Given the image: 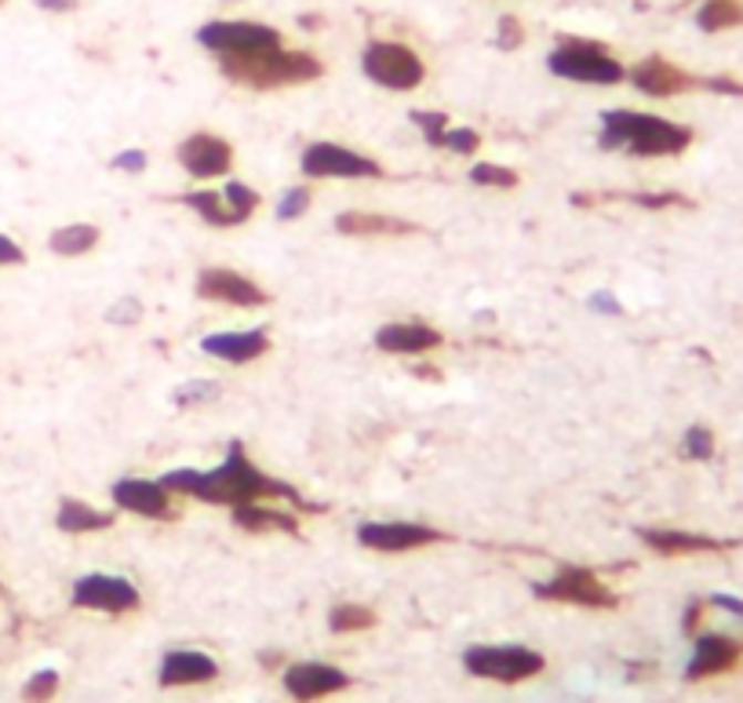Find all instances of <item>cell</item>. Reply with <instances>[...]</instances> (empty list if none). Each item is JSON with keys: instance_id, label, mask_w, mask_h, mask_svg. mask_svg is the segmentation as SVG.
<instances>
[{"instance_id": "obj_32", "label": "cell", "mask_w": 743, "mask_h": 703, "mask_svg": "<svg viewBox=\"0 0 743 703\" xmlns=\"http://www.w3.org/2000/svg\"><path fill=\"white\" fill-rule=\"evenodd\" d=\"M59 693V671H37L27 685H22V700L27 703H48Z\"/></svg>"}, {"instance_id": "obj_6", "label": "cell", "mask_w": 743, "mask_h": 703, "mask_svg": "<svg viewBox=\"0 0 743 703\" xmlns=\"http://www.w3.org/2000/svg\"><path fill=\"white\" fill-rule=\"evenodd\" d=\"M463 668L474 678H485V682L518 685V682H528V678L544 674L547 660L528 645H471L463 652Z\"/></svg>"}, {"instance_id": "obj_41", "label": "cell", "mask_w": 743, "mask_h": 703, "mask_svg": "<svg viewBox=\"0 0 743 703\" xmlns=\"http://www.w3.org/2000/svg\"><path fill=\"white\" fill-rule=\"evenodd\" d=\"M631 200H638V205H646V208H667V205H689L685 197H678V194H657V197H649V194H638V197H631Z\"/></svg>"}, {"instance_id": "obj_39", "label": "cell", "mask_w": 743, "mask_h": 703, "mask_svg": "<svg viewBox=\"0 0 743 703\" xmlns=\"http://www.w3.org/2000/svg\"><path fill=\"white\" fill-rule=\"evenodd\" d=\"M106 318H110L113 324H132V321L143 318V307H138L135 299H121V307H117V310H110Z\"/></svg>"}, {"instance_id": "obj_45", "label": "cell", "mask_w": 743, "mask_h": 703, "mask_svg": "<svg viewBox=\"0 0 743 703\" xmlns=\"http://www.w3.org/2000/svg\"><path fill=\"white\" fill-rule=\"evenodd\" d=\"M595 310H609V313H620V307H616V299L612 296H595Z\"/></svg>"}, {"instance_id": "obj_21", "label": "cell", "mask_w": 743, "mask_h": 703, "mask_svg": "<svg viewBox=\"0 0 743 703\" xmlns=\"http://www.w3.org/2000/svg\"><path fill=\"white\" fill-rule=\"evenodd\" d=\"M441 335L434 324H423V321H394V324H383L380 332H375V347L383 350V354H431V350L441 347Z\"/></svg>"}, {"instance_id": "obj_5", "label": "cell", "mask_w": 743, "mask_h": 703, "mask_svg": "<svg viewBox=\"0 0 743 703\" xmlns=\"http://www.w3.org/2000/svg\"><path fill=\"white\" fill-rule=\"evenodd\" d=\"M361 70L386 92H415L426 81L423 59L401 41H369L361 52Z\"/></svg>"}, {"instance_id": "obj_42", "label": "cell", "mask_w": 743, "mask_h": 703, "mask_svg": "<svg viewBox=\"0 0 743 703\" xmlns=\"http://www.w3.org/2000/svg\"><path fill=\"white\" fill-rule=\"evenodd\" d=\"M37 8H41V11H55V15H62V11H73V8H78V0H37Z\"/></svg>"}, {"instance_id": "obj_25", "label": "cell", "mask_w": 743, "mask_h": 703, "mask_svg": "<svg viewBox=\"0 0 743 703\" xmlns=\"http://www.w3.org/2000/svg\"><path fill=\"white\" fill-rule=\"evenodd\" d=\"M99 226H92V223H70V226H59V230L48 237V248H52L55 256H66V259H73V256H87L92 248L99 245Z\"/></svg>"}, {"instance_id": "obj_16", "label": "cell", "mask_w": 743, "mask_h": 703, "mask_svg": "<svg viewBox=\"0 0 743 703\" xmlns=\"http://www.w3.org/2000/svg\"><path fill=\"white\" fill-rule=\"evenodd\" d=\"M631 77V84L638 87V92H646L652 99H671V95H682V92H692L700 81L692 77V73H685L682 66H674V62H667L660 55H649L641 59L638 66L627 73Z\"/></svg>"}, {"instance_id": "obj_12", "label": "cell", "mask_w": 743, "mask_h": 703, "mask_svg": "<svg viewBox=\"0 0 743 703\" xmlns=\"http://www.w3.org/2000/svg\"><path fill=\"white\" fill-rule=\"evenodd\" d=\"M445 533L431 529V525H415V521H364L358 529V544L369 550H380V555H405V550H420L441 544Z\"/></svg>"}, {"instance_id": "obj_7", "label": "cell", "mask_w": 743, "mask_h": 703, "mask_svg": "<svg viewBox=\"0 0 743 703\" xmlns=\"http://www.w3.org/2000/svg\"><path fill=\"white\" fill-rule=\"evenodd\" d=\"M197 44L208 48L216 59H234V55H251L267 52V48H281V33L267 22L251 19H211L197 30Z\"/></svg>"}, {"instance_id": "obj_35", "label": "cell", "mask_w": 743, "mask_h": 703, "mask_svg": "<svg viewBox=\"0 0 743 703\" xmlns=\"http://www.w3.org/2000/svg\"><path fill=\"white\" fill-rule=\"evenodd\" d=\"M412 124H420L423 139L431 143V146H437V143H441V135H445V128H448V117H445V113L415 110V113H412Z\"/></svg>"}, {"instance_id": "obj_27", "label": "cell", "mask_w": 743, "mask_h": 703, "mask_svg": "<svg viewBox=\"0 0 743 703\" xmlns=\"http://www.w3.org/2000/svg\"><path fill=\"white\" fill-rule=\"evenodd\" d=\"M696 27L703 33L736 30V27H743V4L740 0H708V4L696 11Z\"/></svg>"}, {"instance_id": "obj_24", "label": "cell", "mask_w": 743, "mask_h": 703, "mask_svg": "<svg viewBox=\"0 0 743 703\" xmlns=\"http://www.w3.org/2000/svg\"><path fill=\"white\" fill-rule=\"evenodd\" d=\"M113 525V514L99 510L84 499H62L55 514V529L66 536H87V533H103Z\"/></svg>"}, {"instance_id": "obj_29", "label": "cell", "mask_w": 743, "mask_h": 703, "mask_svg": "<svg viewBox=\"0 0 743 703\" xmlns=\"http://www.w3.org/2000/svg\"><path fill=\"white\" fill-rule=\"evenodd\" d=\"M471 183L474 186H493V190H514V186L522 183V175L514 168L493 165V161H477V165L471 168Z\"/></svg>"}, {"instance_id": "obj_13", "label": "cell", "mask_w": 743, "mask_h": 703, "mask_svg": "<svg viewBox=\"0 0 743 703\" xmlns=\"http://www.w3.org/2000/svg\"><path fill=\"white\" fill-rule=\"evenodd\" d=\"M175 157L190 179H223L234 165V146L211 132H194L179 143Z\"/></svg>"}, {"instance_id": "obj_19", "label": "cell", "mask_w": 743, "mask_h": 703, "mask_svg": "<svg viewBox=\"0 0 743 703\" xmlns=\"http://www.w3.org/2000/svg\"><path fill=\"white\" fill-rule=\"evenodd\" d=\"M743 657V645L733 642V638L725 634H703L696 649H692V660L685 668V678L689 682H703V678H714V674H725L733 671Z\"/></svg>"}, {"instance_id": "obj_1", "label": "cell", "mask_w": 743, "mask_h": 703, "mask_svg": "<svg viewBox=\"0 0 743 703\" xmlns=\"http://www.w3.org/2000/svg\"><path fill=\"white\" fill-rule=\"evenodd\" d=\"M157 482L165 485L172 496L200 499V504H216V507H237V504H251V499H267V504H292L296 510H321V507H310L288 482H277L267 471H259L256 463H248L241 445H230V456H226L216 471H168L161 474Z\"/></svg>"}, {"instance_id": "obj_20", "label": "cell", "mask_w": 743, "mask_h": 703, "mask_svg": "<svg viewBox=\"0 0 743 703\" xmlns=\"http://www.w3.org/2000/svg\"><path fill=\"white\" fill-rule=\"evenodd\" d=\"M200 350L230 365H248V361L262 358L270 350V332L267 329H248V332H211L200 339Z\"/></svg>"}, {"instance_id": "obj_2", "label": "cell", "mask_w": 743, "mask_h": 703, "mask_svg": "<svg viewBox=\"0 0 743 703\" xmlns=\"http://www.w3.org/2000/svg\"><path fill=\"white\" fill-rule=\"evenodd\" d=\"M601 146L627 149L631 157H678L692 146V128L657 113L609 110L601 117Z\"/></svg>"}, {"instance_id": "obj_44", "label": "cell", "mask_w": 743, "mask_h": 703, "mask_svg": "<svg viewBox=\"0 0 743 703\" xmlns=\"http://www.w3.org/2000/svg\"><path fill=\"white\" fill-rule=\"evenodd\" d=\"M714 606H718V609H729V612H736V617H743V601L729 598V595H718V598H714Z\"/></svg>"}, {"instance_id": "obj_8", "label": "cell", "mask_w": 743, "mask_h": 703, "mask_svg": "<svg viewBox=\"0 0 743 703\" xmlns=\"http://www.w3.org/2000/svg\"><path fill=\"white\" fill-rule=\"evenodd\" d=\"M533 591L544 601H565V606L584 609H616V601H620L587 565H561L547 583H536Z\"/></svg>"}, {"instance_id": "obj_18", "label": "cell", "mask_w": 743, "mask_h": 703, "mask_svg": "<svg viewBox=\"0 0 743 703\" xmlns=\"http://www.w3.org/2000/svg\"><path fill=\"white\" fill-rule=\"evenodd\" d=\"M219 678V663L208 657V652L197 649H175L161 660L157 682L165 689H183V685H205Z\"/></svg>"}, {"instance_id": "obj_10", "label": "cell", "mask_w": 743, "mask_h": 703, "mask_svg": "<svg viewBox=\"0 0 743 703\" xmlns=\"http://www.w3.org/2000/svg\"><path fill=\"white\" fill-rule=\"evenodd\" d=\"M70 601L78 609H95V612H110V617H124V612H135L143 598H138L135 583L124 580V576L92 572L73 583Z\"/></svg>"}, {"instance_id": "obj_9", "label": "cell", "mask_w": 743, "mask_h": 703, "mask_svg": "<svg viewBox=\"0 0 743 703\" xmlns=\"http://www.w3.org/2000/svg\"><path fill=\"white\" fill-rule=\"evenodd\" d=\"M307 179H380L383 168L380 161L358 154L350 146L339 143H313L303 149V161H299Z\"/></svg>"}, {"instance_id": "obj_17", "label": "cell", "mask_w": 743, "mask_h": 703, "mask_svg": "<svg viewBox=\"0 0 743 703\" xmlns=\"http://www.w3.org/2000/svg\"><path fill=\"white\" fill-rule=\"evenodd\" d=\"M641 544L657 550L663 558H685V555H722L733 550V539H718L703 533H685V529H638Z\"/></svg>"}, {"instance_id": "obj_26", "label": "cell", "mask_w": 743, "mask_h": 703, "mask_svg": "<svg viewBox=\"0 0 743 703\" xmlns=\"http://www.w3.org/2000/svg\"><path fill=\"white\" fill-rule=\"evenodd\" d=\"M186 208L194 211V216H200L208 226H241V219L234 216V208L226 205L223 190H190L179 197Z\"/></svg>"}, {"instance_id": "obj_3", "label": "cell", "mask_w": 743, "mask_h": 703, "mask_svg": "<svg viewBox=\"0 0 743 703\" xmlns=\"http://www.w3.org/2000/svg\"><path fill=\"white\" fill-rule=\"evenodd\" d=\"M223 77H230L241 87H256V92H274V87H296L318 81L324 66L318 55L310 52H292V48H267V52L251 55H234L219 59Z\"/></svg>"}, {"instance_id": "obj_36", "label": "cell", "mask_w": 743, "mask_h": 703, "mask_svg": "<svg viewBox=\"0 0 743 703\" xmlns=\"http://www.w3.org/2000/svg\"><path fill=\"white\" fill-rule=\"evenodd\" d=\"M496 44L503 48V52H514V48L525 44V27L514 15H503L499 27H496Z\"/></svg>"}, {"instance_id": "obj_14", "label": "cell", "mask_w": 743, "mask_h": 703, "mask_svg": "<svg viewBox=\"0 0 743 703\" xmlns=\"http://www.w3.org/2000/svg\"><path fill=\"white\" fill-rule=\"evenodd\" d=\"M113 504L128 514H138V518H154V521H168L175 518V496L168 493L161 482H149V478H121L113 482L110 488Z\"/></svg>"}, {"instance_id": "obj_46", "label": "cell", "mask_w": 743, "mask_h": 703, "mask_svg": "<svg viewBox=\"0 0 743 703\" xmlns=\"http://www.w3.org/2000/svg\"><path fill=\"white\" fill-rule=\"evenodd\" d=\"M4 4H8V0H0V8H4Z\"/></svg>"}, {"instance_id": "obj_28", "label": "cell", "mask_w": 743, "mask_h": 703, "mask_svg": "<svg viewBox=\"0 0 743 703\" xmlns=\"http://www.w3.org/2000/svg\"><path fill=\"white\" fill-rule=\"evenodd\" d=\"M329 627L336 634H354V631H369L375 627V612L369 606H358V601H343L329 612Z\"/></svg>"}, {"instance_id": "obj_31", "label": "cell", "mask_w": 743, "mask_h": 703, "mask_svg": "<svg viewBox=\"0 0 743 703\" xmlns=\"http://www.w3.org/2000/svg\"><path fill=\"white\" fill-rule=\"evenodd\" d=\"M223 197H226V205H230V208H234V216H237V219H241V223H245V219L251 216V211H256V208H259V194H256V190H251V186H245V183H237V179H230V183H226V186H223Z\"/></svg>"}, {"instance_id": "obj_38", "label": "cell", "mask_w": 743, "mask_h": 703, "mask_svg": "<svg viewBox=\"0 0 743 703\" xmlns=\"http://www.w3.org/2000/svg\"><path fill=\"white\" fill-rule=\"evenodd\" d=\"M27 262V252H22V245L16 237L0 234V267H22Z\"/></svg>"}, {"instance_id": "obj_37", "label": "cell", "mask_w": 743, "mask_h": 703, "mask_svg": "<svg viewBox=\"0 0 743 703\" xmlns=\"http://www.w3.org/2000/svg\"><path fill=\"white\" fill-rule=\"evenodd\" d=\"M211 397H219L216 380H197V383H186V386L175 391V401H179V405H190V401H211Z\"/></svg>"}, {"instance_id": "obj_23", "label": "cell", "mask_w": 743, "mask_h": 703, "mask_svg": "<svg viewBox=\"0 0 743 703\" xmlns=\"http://www.w3.org/2000/svg\"><path fill=\"white\" fill-rule=\"evenodd\" d=\"M234 510V525L245 529L251 536H267V533H299V521L281 507H270L267 499H251V504H237Z\"/></svg>"}, {"instance_id": "obj_15", "label": "cell", "mask_w": 743, "mask_h": 703, "mask_svg": "<svg viewBox=\"0 0 743 703\" xmlns=\"http://www.w3.org/2000/svg\"><path fill=\"white\" fill-rule=\"evenodd\" d=\"M347 685H350V678L339 668H332V663H292V668L285 671L288 696L299 703H313L321 696L343 693Z\"/></svg>"}, {"instance_id": "obj_40", "label": "cell", "mask_w": 743, "mask_h": 703, "mask_svg": "<svg viewBox=\"0 0 743 703\" xmlns=\"http://www.w3.org/2000/svg\"><path fill=\"white\" fill-rule=\"evenodd\" d=\"M113 168H117V172H143L146 168V154H143V149H124L121 157H113Z\"/></svg>"}, {"instance_id": "obj_22", "label": "cell", "mask_w": 743, "mask_h": 703, "mask_svg": "<svg viewBox=\"0 0 743 703\" xmlns=\"http://www.w3.org/2000/svg\"><path fill=\"white\" fill-rule=\"evenodd\" d=\"M336 230L347 237H405L420 234V226L401 216H383V211H343L336 216Z\"/></svg>"}, {"instance_id": "obj_33", "label": "cell", "mask_w": 743, "mask_h": 703, "mask_svg": "<svg viewBox=\"0 0 743 703\" xmlns=\"http://www.w3.org/2000/svg\"><path fill=\"white\" fill-rule=\"evenodd\" d=\"M310 200L313 197H310L307 186H292V190H285L281 205H277V219H281V223H296L299 216H307Z\"/></svg>"}, {"instance_id": "obj_34", "label": "cell", "mask_w": 743, "mask_h": 703, "mask_svg": "<svg viewBox=\"0 0 743 703\" xmlns=\"http://www.w3.org/2000/svg\"><path fill=\"white\" fill-rule=\"evenodd\" d=\"M682 452L689 459H711L714 456V434L708 426H689L682 437Z\"/></svg>"}, {"instance_id": "obj_30", "label": "cell", "mask_w": 743, "mask_h": 703, "mask_svg": "<svg viewBox=\"0 0 743 703\" xmlns=\"http://www.w3.org/2000/svg\"><path fill=\"white\" fill-rule=\"evenodd\" d=\"M437 149H448V154H460V157H474L477 149H482V135H477L474 128H452L448 124Z\"/></svg>"}, {"instance_id": "obj_11", "label": "cell", "mask_w": 743, "mask_h": 703, "mask_svg": "<svg viewBox=\"0 0 743 703\" xmlns=\"http://www.w3.org/2000/svg\"><path fill=\"white\" fill-rule=\"evenodd\" d=\"M197 296L208 299V303H223V307H267L270 292L262 285H256L251 278L226 267H208L197 273Z\"/></svg>"}, {"instance_id": "obj_4", "label": "cell", "mask_w": 743, "mask_h": 703, "mask_svg": "<svg viewBox=\"0 0 743 703\" xmlns=\"http://www.w3.org/2000/svg\"><path fill=\"white\" fill-rule=\"evenodd\" d=\"M547 70L561 81L576 84H620L627 81V66L606 52V44L587 37H561L558 48L547 55Z\"/></svg>"}, {"instance_id": "obj_43", "label": "cell", "mask_w": 743, "mask_h": 703, "mask_svg": "<svg viewBox=\"0 0 743 703\" xmlns=\"http://www.w3.org/2000/svg\"><path fill=\"white\" fill-rule=\"evenodd\" d=\"M700 612H703V601H692V606L685 609V631H689V634L700 627Z\"/></svg>"}]
</instances>
